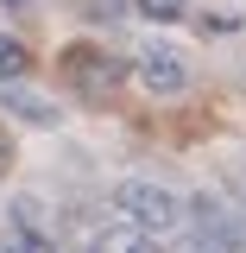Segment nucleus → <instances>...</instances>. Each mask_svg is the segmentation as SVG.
I'll use <instances>...</instances> for the list:
<instances>
[{
    "label": "nucleus",
    "mask_w": 246,
    "mask_h": 253,
    "mask_svg": "<svg viewBox=\"0 0 246 253\" xmlns=\"http://www.w3.org/2000/svg\"><path fill=\"white\" fill-rule=\"evenodd\" d=\"M6 108H13L19 121H32V126H51V121H57V108H51V101H38L32 89H6Z\"/></svg>",
    "instance_id": "obj_5"
},
{
    "label": "nucleus",
    "mask_w": 246,
    "mask_h": 253,
    "mask_svg": "<svg viewBox=\"0 0 246 253\" xmlns=\"http://www.w3.org/2000/svg\"><path fill=\"white\" fill-rule=\"evenodd\" d=\"M63 83L76 95H107L114 89V63L101 57V51H70L63 57Z\"/></svg>",
    "instance_id": "obj_3"
},
{
    "label": "nucleus",
    "mask_w": 246,
    "mask_h": 253,
    "mask_svg": "<svg viewBox=\"0 0 246 253\" xmlns=\"http://www.w3.org/2000/svg\"><path fill=\"white\" fill-rule=\"evenodd\" d=\"M6 221H19V228H26V234H38L44 247H57V221H51V209H44L38 196H19V203H13V215H6Z\"/></svg>",
    "instance_id": "obj_4"
},
{
    "label": "nucleus",
    "mask_w": 246,
    "mask_h": 253,
    "mask_svg": "<svg viewBox=\"0 0 246 253\" xmlns=\"http://www.w3.org/2000/svg\"><path fill=\"white\" fill-rule=\"evenodd\" d=\"M6 6H26V0H6Z\"/></svg>",
    "instance_id": "obj_12"
},
{
    "label": "nucleus",
    "mask_w": 246,
    "mask_h": 253,
    "mask_svg": "<svg viewBox=\"0 0 246 253\" xmlns=\"http://www.w3.org/2000/svg\"><path fill=\"white\" fill-rule=\"evenodd\" d=\"M114 203H120V209L139 221L152 241H164L171 228H183V196H177L171 184H152V177H126V184L114 190Z\"/></svg>",
    "instance_id": "obj_1"
},
{
    "label": "nucleus",
    "mask_w": 246,
    "mask_h": 253,
    "mask_svg": "<svg viewBox=\"0 0 246 253\" xmlns=\"http://www.w3.org/2000/svg\"><path fill=\"white\" fill-rule=\"evenodd\" d=\"M133 6H139V0H89V13H95V19H126Z\"/></svg>",
    "instance_id": "obj_10"
},
{
    "label": "nucleus",
    "mask_w": 246,
    "mask_h": 253,
    "mask_svg": "<svg viewBox=\"0 0 246 253\" xmlns=\"http://www.w3.org/2000/svg\"><path fill=\"white\" fill-rule=\"evenodd\" d=\"M0 253H44V241H38V234H26L19 221H6V228H0Z\"/></svg>",
    "instance_id": "obj_8"
},
{
    "label": "nucleus",
    "mask_w": 246,
    "mask_h": 253,
    "mask_svg": "<svg viewBox=\"0 0 246 253\" xmlns=\"http://www.w3.org/2000/svg\"><path fill=\"white\" fill-rule=\"evenodd\" d=\"M139 13L158 19V26H171V19H183V13H189V0H139Z\"/></svg>",
    "instance_id": "obj_9"
},
{
    "label": "nucleus",
    "mask_w": 246,
    "mask_h": 253,
    "mask_svg": "<svg viewBox=\"0 0 246 253\" xmlns=\"http://www.w3.org/2000/svg\"><path fill=\"white\" fill-rule=\"evenodd\" d=\"M133 70H139V83H145V89L152 95H177L189 83V63L177 57V51H171V44H145V51H139V63H133Z\"/></svg>",
    "instance_id": "obj_2"
},
{
    "label": "nucleus",
    "mask_w": 246,
    "mask_h": 253,
    "mask_svg": "<svg viewBox=\"0 0 246 253\" xmlns=\"http://www.w3.org/2000/svg\"><path fill=\"white\" fill-rule=\"evenodd\" d=\"M26 44H19V38H6V32H0V83H19V76H26Z\"/></svg>",
    "instance_id": "obj_7"
},
{
    "label": "nucleus",
    "mask_w": 246,
    "mask_h": 253,
    "mask_svg": "<svg viewBox=\"0 0 246 253\" xmlns=\"http://www.w3.org/2000/svg\"><path fill=\"white\" fill-rule=\"evenodd\" d=\"M234 190H240V203H246V165H240V177H234Z\"/></svg>",
    "instance_id": "obj_11"
},
{
    "label": "nucleus",
    "mask_w": 246,
    "mask_h": 253,
    "mask_svg": "<svg viewBox=\"0 0 246 253\" xmlns=\"http://www.w3.org/2000/svg\"><path fill=\"white\" fill-rule=\"evenodd\" d=\"M158 253H221V241L209 234V228H196V234H189V228H171Z\"/></svg>",
    "instance_id": "obj_6"
}]
</instances>
